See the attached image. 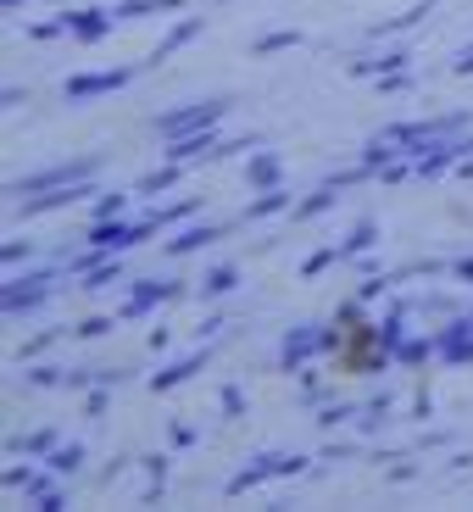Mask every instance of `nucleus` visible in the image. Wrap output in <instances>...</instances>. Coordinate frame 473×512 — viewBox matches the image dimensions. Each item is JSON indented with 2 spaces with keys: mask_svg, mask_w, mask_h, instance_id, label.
<instances>
[{
  "mask_svg": "<svg viewBox=\"0 0 473 512\" xmlns=\"http://www.w3.org/2000/svg\"><path fill=\"white\" fill-rule=\"evenodd\" d=\"M62 273H67V262H39V268H17L12 279L0 284V312H6V318H23V312L45 307V301L56 295V284H62Z\"/></svg>",
  "mask_w": 473,
  "mask_h": 512,
  "instance_id": "obj_1",
  "label": "nucleus"
},
{
  "mask_svg": "<svg viewBox=\"0 0 473 512\" xmlns=\"http://www.w3.org/2000/svg\"><path fill=\"white\" fill-rule=\"evenodd\" d=\"M329 351H346V329L340 323H295L279 346V368L301 373L312 357H329Z\"/></svg>",
  "mask_w": 473,
  "mask_h": 512,
  "instance_id": "obj_2",
  "label": "nucleus"
},
{
  "mask_svg": "<svg viewBox=\"0 0 473 512\" xmlns=\"http://www.w3.org/2000/svg\"><path fill=\"white\" fill-rule=\"evenodd\" d=\"M229 95H212V101H190V106H179V112H162L156 117V134L162 140H179V134H195V128H218L223 117H229Z\"/></svg>",
  "mask_w": 473,
  "mask_h": 512,
  "instance_id": "obj_3",
  "label": "nucleus"
},
{
  "mask_svg": "<svg viewBox=\"0 0 473 512\" xmlns=\"http://www.w3.org/2000/svg\"><path fill=\"white\" fill-rule=\"evenodd\" d=\"M101 173V156H73V162H56V167H39L28 179L12 184V195H39V190H67V184H90Z\"/></svg>",
  "mask_w": 473,
  "mask_h": 512,
  "instance_id": "obj_4",
  "label": "nucleus"
},
{
  "mask_svg": "<svg viewBox=\"0 0 473 512\" xmlns=\"http://www.w3.org/2000/svg\"><path fill=\"white\" fill-rule=\"evenodd\" d=\"M167 301H179V284L173 279H134L123 295V318H151L156 307H167Z\"/></svg>",
  "mask_w": 473,
  "mask_h": 512,
  "instance_id": "obj_5",
  "label": "nucleus"
},
{
  "mask_svg": "<svg viewBox=\"0 0 473 512\" xmlns=\"http://www.w3.org/2000/svg\"><path fill=\"white\" fill-rule=\"evenodd\" d=\"M301 468H307V457H256L251 468H240L229 479V496H245V490L268 485V479H284V474H301Z\"/></svg>",
  "mask_w": 473,
  "mask_h": 512,
  "instance_id": "obj_6",
  "label": "nucleus"
},
{
  "mask_svg": "<svg viewBox=\"0 0 473 512\" xmlns=\"http://www.w3.org/2000/svg\"><path fill=\"white\" fill-rule=\"evenodd\" d=\"M134 84V67H112V73H73L67 78V101H95V95H117Z\"/></svg>",
  "mask_w": 473,
  "mask_h": 512,
  "instance_id": "obj_7",
  "label": "nucleus"
},
{
  "mask_svg": "<svg viewBox=\"0 0 473 512\" xmlns=\"http://www.w3.org/2000/svg\"><path fill=\"white\" fill-rule=\"evenodd\" d=\"M435 346H440V362H473V312H457V318L440 323Z\"/></svg>",
  "mask_w": 473,
  "mask_h": 512,
  "instance_id": "obj_8",
  "label": "nucleus"
},
{
  "mask_svg": "<svg viewBox=\"0 0 473 512\" xmlns=\"http://www.w3.org/2000/svg\"><path fill=\"white\" fill-rule=\"evenodd\" d=\"M206 362H212V340H201L195 351H184V357H173V362H167V368L151 379V390H173V384L195 379V368H206Z\"/></svg>",
  "mask_w": 473,
  "mask_h": 512,
  "instance_id": "obj_9",
  "label": "nucleus"
},
{
  "mask_svg": "<svg viewBox=\"0 0 473 512\" xmlns=\"http://www.w3.org/2000/svg\"><path fill=\"white\" fill-rule=\"evenodd\" d=\"M223 223H190V229H179L173 234V240H167V256H173V262H179V256H195V251H206V245L212 240H223Z\"/></svg>",
  "mask_w": 473,
  "mask_h": 512,
  "instance_id": "obj_10",
  "label": "nucleus"
},
{
  "mask_svg": "<svg viewBox=\"0 0 473 512\" xmlns=\"http://www.w3.org/2000/svg\"><path fill=\"white\" fill-rule=\"evenodd\" d=\"M212 151H223V134H218V128H195V134L167 140V156H173V162H195V156H212Z\"/></svg>",
  "mask_w": 473,
  "mask_h": 512,
  "instance_id": "obj_11",
  "label": "nucleus"
},
{
  "mask_svg": "<svg viewBox=\"0 0 473 512\" xmlns=\"http://www.w3.org/2000/svg\"><path fill=\"white\" fill-rule=\"evenodd\" d=\"M112 17L106 6H84V12H67V28H73V39H84V45H95V39L112 34Z\"/></svg>",
  "mask_w": 473,
  "mask_h": 512,
  "instance_id": "obj_12",
  "label": "nucleus"
},
{
  "mask_svg": "<svg viewBox=\"0 0 473 512\" xmlns=\"http://www.w3.org/2000/svg\"><path fill=\"white\" fill-rule=\"evenodd\" d=\"M56 446H62V435H56L51 423H45V429H23V435L6 440V451H12V457H39V462L51 457Z\"/></svg>",
  "mask_w": 473,
  "mask_h": 512,
  "instance_id": "obj_13",
  "label": "nucleus"
},
{
  "mask_svg": "<svg viewBox=\"0 0 473 512\" xmlns=\"http://www.w3.org/2000/svg\"><path fill=\"white\" fill-rule=\"evenodd\" d=\"M245 179H251L256 190H273V184H284V162L273 151H256L251 162H245Z\"/></svg>",
  "mask_w": 473,
  "mask_h": 512,
  "instance_id": "obj_14",
  "label": "nucleus"
},
{
  "mask_svg": "<svg viewBox=\"0 0 473 512\" xmlns=\"http://www.w3.org/2000/svg\"><path fill=\"white\" fill-rule=\"evenodd\" d=\"M279 212H295V201H290V190H284V184H273V190H262L256 195L251 206H245V218H279Z\"/></svg>",
  "mask_w": 473,
  "mask_h": 512,
  "instance_id": "obj_15",
  "label": "nucleus"
},
{
  "mask_svg": "<svg viewBox=\"0 0 473 512\" xmlns=\"http://www.w3.org/2000/svg\"><path fill=\"white\" fill-rule=\"evenodd\" d=\"M195 34H201V17H184V23H179V28H167V34H162V45H156V51H151V62H145V67H156V62H167V56L179 51V45H190V39H195Z\"/></svg>",
  "mask_w": 473,
  "mask_h": 512,
  "instance_id": "obj_16",
  "label": "nucleus"
},
{
  "mask_svg": "<svg viewBox=\"0 0 473 512\" xmlns=\"http://www.w3.org/2000/svg\"><path fill=\"white\" fill-rule=\"evenodd\" d=\"M429 357H440V346L429 340V334H407V340L396 346V362H401V368H423Z\"/></svg>",
  "mask_w": 473,
  "mask_h": 512,
  "instance_id": "obj_17",
  "label": "nucleus"
},
{
  "mask_svg": "<svg viewBox=\"0 0 473 512\" xmlns=\"http://www.w3.org/2000/svg\"><path fill=\"white\" fill-rule=\"evenodd\" d=\"M45 468H51V474H62V479H73L78 468H84V446H73V440H62V446H56L51 457H45Z\"/></svg>",
  "mask_w": 473,
  "mask_h": 512,
  "instance_id": "obj_18",
  "label": "nucleus"
},
{
  "mask_svg": "<svg viewBox=\"0 0 473 512\" xmlns=\"http://www.w3.org/2000/svg\"><path fill=\"white\" fill-rule=\"evenodd\" d=\"M179 173H184V162L156 167V173H145V179L134 184V195H162V190H173V184H179Z\"/></svg>",
  "mask_w": 473,
  "mask_h": 512,
  "instance_id": "obj_19",
  "label": "nucleus"
},
{
  "mask_svg": "<svg viewBox=\"0 0 473 512\" xmlns=\"http://www.w3.org/2000/svg\"><path fill=\"white\" fill-rule=\"evenodd\" d=\"M373 240H379V223H373V218H362V223H351V229H346V240H340V251H346V256H357V251H373Z\"/></svg>",
  "mask_w": 473,
  "mask_h": 512,
  "instance_id": "obj_20",
  "label": "nucleus"
},
{
  "mask_svg": "<svg viewBox=\"0 0 473 512\" xmlns=\"http://www.w3.org/2000/svg\"><path fill=\"white\" fill-rule=\"evenodd\" d=\"M234 284H240V268H234V262H218V268H206L201 295H229Z\"/></svg>",
  "mask_w": 473,
  "mask_h": 512,
  "instance_id": "obj_21",
  "label": "nucleus"
},
{
  "mask_svg": "<svg viewBox=\"0 0 473 512\" xmlns=\"http://www.w3.org/2000/svg\"><path fill=\"white\" fill-rule=\"evenodd\" d=\"M334 190H340V184H318V190H312L307 195V201H295V218H323V212H329V206H334Z\"/></svg>",
  "mask_w": 473,
  "mask_h": 512,
  "instance_id": "obj_22",
  "label": "nucleus"
},
{
  "mask_svg": "<svg viewBox=\"0 0 473 512\" xmlns=\"http://www.w3.org/2000/svg\"><path fill=\"white\" fill-rule=\"evenodd\" d=\"M39 474H45V468H34V462H12V468L0 474V485H6V490H28V496H34Z\"/></svg>",
  "mask_w": 473,
  "mask_h": 512,
  "instance_id": "obj_23",
  "label": "nucleus"
},
{
  "mask_svg": "<svg viewBox=\"0 0 473 512\" xmlns=\"http://www.w3.org/2000/svg\"><path fill=\"white\" fill-rule=\"evenodd\" d=\"M23 384L28 390H56V384H67V368H51V362H45V368H28Z\"/></svg>",
  "mask_w": 473,
  "mask_h": 512,
  "instance_id": "obj_24",
  "label": "nucleus"
},
{
  "mask_svg": "<svg viewBox=\"0 0 473 512\" xmlns=\"http://www.w3.org/2000/svg\"><path fill=\"white\" fill-rule=\"evenodd\" d=\"M167 485V457H145V501H156Z\"/></svg>",
  "mask_w": 473,
  "mask_h": 512,
  "instance_id": "obj_25",
  "label": "nucleus"
},
{
  "mask_svg": "<svg viewBox=\"0 0 473 512\" xmlns=\"http://www.w3.org/2000/svg\"><path fill=\"white\" fill-rule=\"evenodd\" d=\"M145 12H179V0H123L117 17H145Z\"/></svg>",
  "mask_w": 473,
  "mask_h": 512,
  "instance_id": "obj_26",
  "label": "nucleus"
},
{
  "mask_svg": "<svg viewBox=\"0 0 473 512\" xmlns=\"http://www.w3.org/2000/svg\"><path fill=\"white\" fill-rule=\"evenodd\" d=\"M28 262H34V245H28V240H12L6 251H0V268H6V273L28 268Z\"/></svg>",
  "mask_w": 473,
  "mask_h": 512,
  "instance_id": "obj_27",
  "label": "nucleus"
},
{
  "mask_svg": "<svg viewBox=\"0 0 473 512\" xmlns=\"http://www.w3.org/2000/svg\"><path fill=\"white\" fill-rule=\"evenodd\" d=\"M290 45H301V34H295V28H279V34L256 39V51H262V56H268V51H290Z\"/></svg>",
  "mask_w": 473,
  "mask_h": 512,
  "instance_id": "obj_28",
  "label": "nucleus"
},
{
  "mask_svg": "<svg viewBox=\"0 0 473 512\" xmlns=\"http://www.w3.org/2000/svg\"><path fill=\"white\" fill-rule=\"evenodd\" d=\"M340 256H346V251H340V245H323V251H312L307 262H301V273H307V279H312V273H323V268H329V262H340Z\"/></svg>",
  "mask_w": 473,
  "mask_h": 512,
  "instance_id": "obj_29",
  "label": "nucleus"
},
{
  "mask_svg": "<svg viewBox=\"0 0 473 512\" xmlns=\"http://www.w3.org/2000/svg\"><path fill=\"white\" fill-rule=\"evenodd\" d=\"M112 334V318H84V323H73V340H106Z\"/></svg>",
  "mask_w": 473,
  "mask_h": 512,
  "instance_id": "obj_30",
  "label": "nucleus"
},
{
  "mask_svg": "<svg viewBox=\"0 0 473 512\" xmlns=\"http://www.w3.org/2000/svg\"><path fill=\"white\" fill-rule=\"evenodd\" d=\"M62 34H73V28H67V12L51 17V23H28V39H62Z\"/></svg>",
  "mask_w": 473,
  "mask_h": 512,
  "instance_id": "obj_31",
  "label": "nucleus"
},
{
  "mask_svg": "<svg viewBox=\"0 0 473 512\" xmlns=\"http://www.w3.org/2000/svg\"><path fill=\"white\" fill-rule=\"evenodd\" d=\"M123 206H128V195H123V190L101 195V206H95V218H90V223H101V218H123Z\"/></svg>",
  "mask_w": 473,
  "mask_h": 512,
  "instance_id": "obj_32",
  "label": "nucleus"
},
{
  "mask_svg": "<svg viewBox=\"0 0 473 512\" xmlns=\"http://www.w3.org/2000/svg\"><path fill=\"white\" fill-rule=\"evenodd\" d=\"M218 407L229 412V418H240V412H245V390H240V384H223V390H218Z\"/></svg>",
  "mask_w": 473,
  "mask_h": 512,
  "instance_id": "obj_33",
  "label": "nucleus"
},
{
  "mask_svg": "<svg viewBox=\"0 0 473 512\" xmlns=\"http://www.w3.org/2000/svg\"><path fill=\"white\" fill-rule=\"evenodd\" d=\"M357 412H362V407H323L318 423H323V429H340V423H357Z\"/></svg>",
  "mask_w": 473,
  "mask_h": 512,
  "instance_id": "obj_34",
  "label": "nucleus"
},
{
  "mask_svg": "<svg viewBox=\"0 0 473 512\" xmlns=\"http://www.w3.org/2000/svg\"><path fill=\"white\" fill-rule=\"evenodd\" d=\"M62 334H67V329H45V334H34V340L23 346V357H39V351H51L56 340H62Z\"/></svg>",
  "mask_w": 473,
  "mask_h": 512,
  "instance_id": "obj_35",
  "label": "nucleus"
},
{
  "mask_svg": "<svg viewBox=\"0 0 473 512\" xmlns=\"http://www.w3.org/2000/svg\"><path fill=\"white\" fill-rule=\"evenodd\" d=\"M162 218H167V229H173V223H184V218H195V201H167Z\"/></svg>",
  "mask_w": 473,
  "mask_h": 512,
  "instance_id": "obj_36",
  "label": "nucleus"
},
{
  "mask_svg": "<svg viewBox=\"0 0 473 512\" xmlns=\"http://www.w3.org/2000/svg\"><path fill=\"white\" fill-rule=\"evenodd\" d=\"M301 401H307V407H323V401H329V390H323L318 379H301Z\"/></svg>",
  "mask_w": 473,
  "mask_h": 512,
  "instance_id": "obj_37",
  "label": "nucleus"
},
{
  "mask_svg": "<svg viewBox=\"0 0 473 512\" xmlns=\"http://www.w3.org/2000/svg\"><path fill=\"white\" fill-rule=\"evenodd\" d=\"M167 446H195V429H190V423H173V429H167Z\"/></svg>",
  "mask_w": 473,
  "mask_h": 512,
  "instance_id": "obj_38",
  "label": "nucleus"
},
{
  "mask_svg": "<svg viewBox=\"0 0 473 512\" xmlns=\"http://www.w3.org/2000/svg\"><path fill=\"white\" fill-rule=\"evenodd\" d=\"M451 279H462V284H473V256H462V262H451Z\"/></svg>",
  "mask_w": 473,
  "mask_h": 512,
  "instance_id": "obj_39",
  "label": "nucleus"
},
{
  "mask_svg": "<svg viewBox=\"0 0 473 512\" xmlns=\"http://www.w3.org/2000/svg\"><path fill=\"white\" fill-rule=\"evenodd\" d=\"M457 73H462V78H473V45H468V51L457 56Z\"/></svg>",
  "mask_w": 473,
  "mask_h": 512,
  "instance_id": "obj_40",
  "label": "nucleus"
},
{
  "mask_svg": "<svg viewBox=\"0 0 473 512\" xmlns=\"http://www.w3.org/2000/svg\"><path fill=\"white\" fill-rule=\"evenodd\" d=\"M6 6H23V0H6Z\"/></svg>",
  "mask_w": 473,
  "mask_h": 512,
  "instance_id": "obj_41",
  "label": "nucleus"
}]
</instances>
